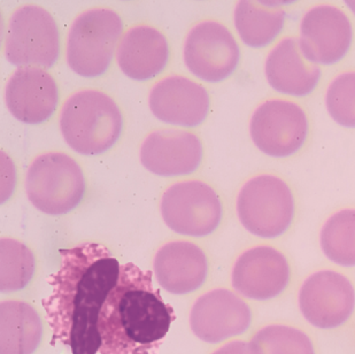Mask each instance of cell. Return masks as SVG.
I'll use <instances>...</instances> for the list:
<instances>
[{"label": "cell", "mask_w": 355, "mask_h": 354, "mask_svg": "<svg viewBox=\"0 0 355 354\" xmlns=\"http://www.w3.org/2000/svg\"><path fill=\"white\" fill-rule=\"evenodd\" d=\"M60 268L49 278L52 291L43 301L52 330L71 354H97L101 346L98 321L120 278L121 264L104 245L84 243L61 250Z\"/></svg>", "instance_id": "6da1fadb"}, {"label": "cell", "mask_w": 355, "mask_h": 354, "mask_svg": "<svg viewBox=\"0 0 355 354\" xmlns=\"http://www.w3.org/2000/svg\"><path fill=\"white\" fill-rule=\"evenodd\" d=\"M176 319L151 271L134 264H121L120 278L101 308L98 329L101 354H158Z\"/></svg>", "instance_id": "7a4b0ae2"}, {"label": "cell", "mask_w": 355, "mask_h": 354, "mask_svg": "<svg viewBox=\"0 0 355 354\" xmlns=\"http://www.w3.org/2000/svg\"><path fill=\"white\" fill-rule=\"evenodd\" d=\"M122 114L113 98L94 89L71 94L61 108L64 141L80 154L97 155L110 150L122 133Z\"/></svg>", "instance_id": "3957f363"}, {"label": "cell", "mask_w": 355, "mask_h": 354, "mask_svg": "<svg viewBox=\"0 0 355 354\" xmlns=\"http://www.w3.org/2000/svg\"><path fill=\"white\" fill-rule=\"evenodd\" d=\"M122 31L120 15L110 8L80 14L68 34V66L80 76H101L111 66Z\"/></svg>", "instance_id": "277c9868"}, {"label": "cell", "mask_w": 355, "mask_h": 354, "mask_svg": "<svg viewBox=\"0 0 355 354\" xmlns=\"http://www.w3.org/2000/svg\"><path fill=\"white\" fill-rule=\"evenodd\" d=\"M26 194L38 211L49 215L73 211L85 194L82 168L67 154H42L28 168Z\"/></svg>", "instance_id": "5b68a950"}, {"label": "cell", "mask_w": 355, "mask_h": 354, "mask_svg": "<svg viewBox=\"0 0 355 354\" xmlns=\"http://www.w3.org/2000/svg\"><path fill=\"white\" fill-rule=\"evenodd\" d=\"M237 214L251 234L276 238L284 234L295 217V199L284 180L259 175L248 180L237 198Z\"/></svg>", "instance_id": "8992f818"}, {"label": "cell", "mask_w": 355, "mask_h": 354, "mask_svg": "<svg viewBox=\"0 0 355 354\" xmlns=\"http://www.w3.org/2000/svg\"><path fill=\"white\" fill-rule=\"evenodd\" d=\"M59 53V28L45 8L24 5L12 14L5 38V56L10 64L50 68L57 62Z\"/></svg>", "instance_id": "52a82bcc"}, {"label": "cell", "mask_w": 355, "mask_h": 354, "mask_svg": "<svg viewBox=\"0 0 355 354\" xmlns=\"http://www.w3.org/2000/svg\"><path fill=\"white\" fill-rule=\"evenodd\" d=\"M164 224L178 234L204 237L221 222V201L213 187L201 180H183L171 185L161 199Z\"/></svg>", "instance_id": "ba28073f"}, {"label": "cell", "mask_w": 355, "mask_h": 354, "mask_svg": "<svg viewBox=\"0 0 355 354\" xmlns=\"http://www.w3.org/2000/svg\"><path fill=\"white\" fill-rule=\"evenodd\" d=\"M250 133L259 150L270 157L295 153L309 135V120L302 107L281 99L267 101L254 110Z\"/></svg>", "instance_id": "9c48e42d"}, {"label": "cell", "mask_w": 355, "mask_h": 354, "mask_svg": "<svg viewBox=\"0 0 355 354\" xmlns=\"http://www.w3.org/2000/svg\"><path fill=\"white\" fill-rule=\"evenodd\" d=\"M189 71L206 82H221L237 68L241 51L228 28L216 21H204L192 28L184 43Z\"/></svg>", "instance_id": "30bf717a"}, {"label": "cell", "mask_w": 355, "mask_h": 354, "mask_svg": "<svg viewBox=\"0 0 355 354\" xmlns=\"http://www.w3.org/2000/svg\"><path fill=\"white\" fill-rule=\"evenodd\" d=\"M304 318L318 329H336L349 321L355 310V290L349 278L335 271L311 275L299 291Z\"/></svg>", "instance_id": "8fae6325"}, {"label": "cell", "mask_w": 355, "mask_h": 354, "mask_svg": "<svg viewBox=\"0 0 355 354\" xmlns=\"http://www.w3.org/2000/svg\"><path fill=\"white\" fill-rule=\"evenodd\" d=\"M352 40L351 21L337 7H313L302 19L299 47L304 57L313 64L338 62L345 57Z\"/></svg>", "instance_id": "7c38bea8"}, {"label": "cell", "mask_w": 355, "mask_h": 354, "mask_svg": "<svg viewBox=\"0 0 355 354\" xmlns=\"http://www.w3.org/2000/svg\"><path fill=\"white\" fill-rule=\"evenodd\" d=\"M291 269L284 254L272 246H255L245 251L232 269V287L252 301L276 298L288 287Z\"/></svg>", "instance_id": "4fadbf2b"}, {"label": "cell", "mask_w": 355, "mask_h": 354, "mask_svg": "<svg viewBox=\"0 0 355 354\" xmlns=\"http://www.w3.org/2000/svg\"><path fill=\"white\" fill-rule=\"evenodd\" d=\"M252 322L251 310L232 291L216 289L202 294L190 313V326L201 341L220 343L244 334Z\"/></svg>", "instance_id": "5bb4252c"}, {"label": "cell", "mask_w": 355, "mask_h": 354, "mask_svg": "<svg viewBox=\"0 0 355 354\" xmlns=\"http://www.w3.org/2000/svg\"><path fill=\"white\" fill-rule=\"evenodd\" d=\"M148 104L162 122L193 128L207 117L211 101L202 85L188 77L174 75L164 77L152 87Z\"/></svg>", "instance_id": "9a60e30c"}, {"label": "cell", "mask_w": 355, "mask_h": 354, "mask_svg": "<svg viewBox=\"0 0 355 354\" xmlns=\"http://www.w3.org/2000/svg\"><path fill=\"white\" fill-rule=\"evenodd\" d=\"M5 101L17 120L42 124L57 110L59 89L53 77L43 68L19 67L7 82Z\"/></svg>", "instance_id": "2e32d148"}, {"label": "cell", "mask_w": 355, "mask_h": 354, "mask_svg": "<svg viewBox=\"0 0 355 354\" xmlns=\"http://www.w3.org/2000/svg\"><path fill=\"white\" fill-rule=\"evenodd\" d=\"M201 159L202 144L190 131L162 129L148 135L141 144V164L159 176L191 174Z\"/></svg>", "instance_id": "e0dca14e"}, {"label": "cell", "mask_w": 355, "mask_h": 354, "mask_svg": "<svg viewBox=\"0 0 355 354\" xmlns=\"http://www.w3.org/2000/svg\"><path fill=\"white\" fill-rule=\"evenodd\" d=\"M155 276L164 290L174 294H190L207 278L206 254L191 242H171L155 254Z\"/></svg>", "instance_id": "ac0fdd59"}, {"label": "cell", "mask_w": 355, "mask_h": 354, "mask_svg": "<svg viewBox=\"0 0 355 354\" xmlns=\"http://www.w3.org/2000/svg\"><path fill=\"white\" fill-rule=\"evenodd\" d=\"M169 59L166 37L146 24L135 26L123 35L116 50L119 67L132 80L146 81L164 71Z\"/></svg>", "instance_id": "d6986e66"}, {"label": "cell", "mask_w": 355, "mask_h": 354, "mask_svg": "<svg viewBox=\"0 0 355 354\" xmlns=\"http://www.w3.org/2000/svg\"><path fill=\"white\" fill-rule=\"evenodd\" d=\"M265 71L272 89L295 97L311 94L321 77V69L304 57L295 38L281 40L270 51Z\"/></svg>", "instance_id": "ffe728a7"}, {"label": "cell", "mask_w": 355, "mask_h": 354, "mask_svg": "<svg viewBox=\"0 0 355 354\" xmlns=\"http://www.w3.org/2000/svg\"><path fill=\"white\" fill-rule=\"evenodd\" d=\"M40 315L21 301L0 303V354H33L42 339Z\"/></svg>", "instance_id": "44dd1931"}, {"label": "cell", "mask_w": 355, "mask_h": 354, "mask_svg": "<svg viewBox=\"0 0 355 354\" xmlns=\"http://www.w3.org/2000/svg\"><path fill=\"white\" fill-rule=\"evenodd\" d=\"M234 19L241 40L248 47H262L272 43L284 27L285 10L274 1L241 0Z\"/></svg>", "instance_id": "7402d4cb"}, {"label": "cell", "mask_w": 355, "mask_h": 354, "mask_svg": "<svg viewBox=\"0 0 355 354\" xmlns=\"http://www.w3.org/2000/svg\"><path fill=\"white\" fill-rule=\"evenodd\" d=\"M322 251L342 267H355V210L346 208L329 217L320 235Z\"/></svg>", "instance_id": "603a6c76"}, {"label": "cell", "mask_w": 355, "mask_h": 354, "mask_svg": "<svg viewBox=\"0 0 355 354\" xmlns=\"http://www.w3.org/2000/svg\"><path fill=\"white\" fill-rule=\"evenodd\" d=\"M35 273L34 254L12 238L0 239V291L15 292L27 287Z\"/></svg>", "instance_id": "cb8c5ba5"}, {"label": "cell", "mask_w": 355, "mask_h": 354, "mask_svg": "<svg viewBox=\"0 0 355 354\" xmlns=\"http://www.w3.org/2000/svg\"><path fill=\"white\" fill-rule=\"evenodd\" d=\"M250 343L254 354H316L309 335L283 324L262 328Z\"/></svg>", "instance_id": "d4e9b609"}, {"label": "cell", "mask_w": 355, "mask_h": 354, "mask_svg": "<svg viewBox=\"0 0 355 354\" xmlns=\"http://www.w3.org/2000/svg\"><path fill=\"white\" fill-rule=\"evenodd\" d=\"M325 104L337 124L355 128V71L340 74L332 81L325 94Z\"/></svg>", "instance_id": "484cf974"}, {"label": "cell", "mask_w": 355, "mask_h": 354, "mask_svg": "<svg viewBox=\"0 0 355 354\" xmlns=\"http://www.w3.org/2000/svg\"><path fill=\"white\" fill-rule=\"evenodd\" d=\"M213 354H254L252 348L251 343L243 341L230 342L228 344L223 345Z\"/></svg>", "instance_id": "4316f807"}, {"label": "cell", "mask_w": 355, "mask_h": 354, "mask_svg": "<svg viewBox=\"0 0 355 354\" xmlns=\"http://www.w3.org/2000/svg\"><path fill=\"white\" fill-rule=\"evenodd\" d=\"M347 5H349V7L352 8L353 12H355V1H346Z\"/></svg>", "instance_id": "83f0119b"}]
</instances>
